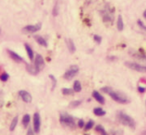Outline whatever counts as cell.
Listing matches in <instances>:
<instances>
[{"instance_id":"1","label":"cell","mask_w":146,"mask_h":135,"mask_svg":"<svg viewBox=\"0 0 146 135\" xmlns=\"http://www.w3.org/2000/svg\"><path fill=\"white\" fill-rule=\"evenodd\" d=\"M101 91L105 94H108L114 101H116L117 103H120V104H126V103L129 102V99L123 94V93L117 92V91H114L111 87L109 86H105L102 87Z\"/></svg>"},{"instance_id":"2","label":"cell","mask_w":146,"mask_h":135,"mask_svg":"<svg viewBox=\"0 0 146 135\" xmlns=\"http://www.w3.org/2000/svg\"><path fill=\"white\" fill-rule=\"evenodd\" d=\"M59 121H60V124L62 126L70 127V128H75L76 127L75 120L68 113H61L60 117H59Z\"/></svg>"},{"instance_id":"3","label":"cell","mask_w":146,"mask_h":135,"mask_svg":"<svg viewBox=\"0 0 146 135\" xmlns=\"http://www.w3.org/2000/svg\"><path fill=\"white\" fill-rule=\"evenodd\" d=\"M118 118H119V121L121 122V124H123L124 126L130 127V128H132V129L135 128V126H136L135 120H134L131 116L125 114L124 112H119Z\"/></svg>"},{"instance_id":"4","label":"cell","mask_w":146,"mask_h":135,"mask_svg":"<svg viewBox=\"0 0 146 135\" xmlns=\"http://www.w3.org/2000/svg\"><path fill=\"white\" fill-rule=\"evenodd\" d=\"M125 65L130 68L131 70L137 71V72H141V73H146V65H142L139 64L137 62H125Z\"/></svg>"},{"instance_id":"5","label":"cell","mask_w":146,"mask_h":135,"mask_svg":"<svg viewBox=\"0 0 146 135\" xmlns=\"http://www.w3.org/2000/svg\"><path fill=\"white\" fill-rule=\"evenodd\" d=\"M78 71H79V68H78L77 65H72V66H70V68L64 73L63 78L66 79V80H70V79H72L73 77H75L76 75H77Z\"/></svg>"},{"instance_id":"6","label":"cell","mask_w":146,"mask_h":135,"mask_svg":"<svg viewBox=\"0 0 146 135\" xmlns=\"http://www.w3.org/2000/svg\"><path fill=\"white\" fill-rule=\"evenodd\" d=\"M40 127H41V118L40 114L38 112H35L33 114V130L35 133L40 132Z\"/></svg>"},{"instance_id":"7","label":"cell","mask_w":146,"mask_h":135,"mask_svg":"<svg viewBox=\"0 0 146 135\" xmlns=\"http://www.w3.org/2000/svg\"><path fill=\"white\" fill-rule=\"evenodd\" d=\"M34 65L35 67H36V69L38 71L42 70L43 68H44L45 66V61L44 59H43V57L41 56L40 54H37L36 56L34 57Z\"/></svg>"},{"instance_id":"8","label":"cell","mask_w":146,"mask_h":135,"mask_svg":"<svg viewBox=\"0 0 146 135\" xmlns=\"http://www.w3.org/2000/svg\"><path fill=\"white\" fill-rule=\"evenodd\" d=\"M41 26H42L41 23H37V24H34V25H27V26L23 27L22 31L25 33H35L40 30Z\"/></svg>"},{"instance_id":"9","label":"cell","mask_w":146,"mask_h":135,"mask_svg":"<svg viewBox=\"0 0 146 135\" xmlns=\"http://www.w3.org/2000/svg\"><path fill=\"white\" fill-rule=\"evenodd\" d=\"M18 95H19V97H20V98L22 99V100L24 101L25 103H30L31 101H32V96H31V94L28 92V91L20 90L18 92Z\"/></svg>"},{"instance_id":"10","label":"cell","mask_w":146,"mask_h":135,"mask_svg":"<svg viewBox=\"0 0 146 135\" xmlns=\"http://www.w3.org/2000/svg\"><path fill=\"white\" fill-rule=\"evenodd\" d=\"M112 13H113V10H109V9H104L103 11H101V15L104 22H111L113 19Z\"/></svg>"},{"instance_id":"11","label":"cell","mask_w":146,"mask_h":135,"mask_svg":"<svg viewBox=\"0 0 146 135\" xmlns=\"http://www.w3.org/2000/svg\"><path fill=\"white\" fill-rule=\"evenodd\" d=\"M7 53H8L9 57H10L13 61H15V62H17V63L23 62V58L19 54H17L16 52H14V51H12V50H9L8 49V50H7Z\"/></svg>"},{"instance_id":"12","label":"cell","mask_w":146,"mask_h":135,"mask_svg":"<svg viewBox=\"0 0 146 135\" xmlns=\"http://www.w3.org/2000/svg\"><path fill=\"white\" fill-rule=\"evenodd\" d=\"M92 96H93V98L95 99L98 103H100V104H104V103H105V98H104V96L102 94H100L98 91H96V90L93 91V92H92Z\"/></svg>"},{"instance_id":"13","label":"cell","mask_w":146,"mask_h":135,"mask_svg":"<svg viewBox=\"0 0 146 135\" xmlns=\"http://www.w3.org/2000/svg\"><path fill=\"white\" fill-rule=\"evenodd\" d=\"M24 47H25V50H26L27 52V55H28L29 59H30V61H34V52H33V49L31 48V46L29 44H27V43H25L24 44Z\"/></svg>"},{"instance_id":"14","label":"cell","mask_w":146,"mask_h":135,"mask_svg":"<svg viewBox=\"0 0 146 135\" xmlns=\"http://www.w3.org/2000/svg\"><path fill=\"white\" fill-rule=\"evenodd\" d=\"M132 55H133V57H135V58L139 59V60H142V61H145V62H146V55H145V53L143 52V50H142V49H140L138 52L133 53Z\"/></svg>"},{"instance_id":"15","label":"cell","mask_w":146,"mask_h":135,"mask_svg":"<svg viewBox=\"0 0 146 135\" xmlns=\"http://www.w3.org/2000/svg\"><path fill=\"white\" fill-rule=\"evenodd\" d=\"M34 39L39 45H41V46H43V47H47V41L45 40L42 36H40V35H35Z\"/></svg>"},{"instance_id":"16","label":"cell","mask_w":146,"mask_h":135,"mask_svg":"<svg viewBox=\"0 0 146 135\" xmlns=\"http://www.w3.org/2000/svg\"><path fill=\"white\" fill-rule=\"evenodd\" d=\"M66 44H67V47H68L69 51H70L71 53H74L76 51V47H75V44H74V42H73V40H71V39H67L66 40Z\"/></svg>"},{"instance_id":"17","label":"cell","mask_w":146,"mask_h":135,"mask_svg":"<svg viewBox=\"0 0 146 135\" xmlns=\"http://www.w3.org/2000/svg\"><path fill=\"white\" fill-rule=\"evenodd\" d=\"M93 113L94 115H96V116H104V115L106 114L105 110L104 109H102L101 107H96V108L93 109Z\"/></svg>"},{"instance_id":"18","label":"cell","mask_w":146,"mask_h":135,"mask_svg":"<svg viewBox=\"0 0 146 135\" xmlns=\"http://www.w3.org/2000/svg\"><path fill=\"white\" fill-rule=\"evenodd\" d=\"M26 68H27V71H28L30 74H33V75H36L37 73L39 72L38 70L36 69V67L34 66V65H30V64H27L26 65Z\"/></svg>"},{"instance_id":"19","label":"cell","mask_w":146,"mask_h":135,"mask_svg":"<svg viewBox=\"0 0 146 135\" xmlns=\"http://www.w3.org/2000/svg\"><path fill=\"white\" fill-rule=\"evenodd\" d=\"M17 124H18V117L15 116L14 118L12 119V121H11V124H10V126H9V130L14 131L17 126Z\"/></svg>"},{"instance_id":"20","label":"cell","mask_w":146,"mask_h":135,"mask_svg":"<svg viewBox=\"0 0 146 135\" xmlns=\"http://www.w3.org/2000/svg\"><path fill=\"white\" fill-rule=\"evenodd\" d=\"M30 120H31L30 115L25 114L24 116H23V118H22V125L24 127H27L29 125V123H30Z\"/></svg>"},{"instance_id":"21","label":"cell","mask_w":146,"mask_h":135,"mask_svg":"<svg viewBox=\"0 0 146 135\" xmlns=\"http://www.w3.org/2000/svg\"><path fill=\"white\" fill-rule=\"evenodd\" d=\"M73 90H74V92H80L82 89V86H81V83L79 82L78 80L74 81V83H73Z\"/></svg>"},{"instance_id":"22","label":"cell","mask_w":146,"mask_h":135,"mask_svg":"<svg viewBox=\"0 0 146 135\" xmlns=\"http://www.w3.org/2000/svg\"><path fill=\"white\" fill-rule=\"evenodd\" d=\"M124 28V23H123V19H122V16L119 15L117 18V29L119 31H122Z\"/></svg>"},{"instance_id":"23","label":"cell","mask_w":146,"mask_h":135,"mask_svg":"<svg viewBox=\"0 0 146 135\" xmlns=\"http://www.w3.org/2000/svg\"><path fill=\"white\" fill-rule=\"evenodd\" d=\"M95 130H96V132L100 133L101 135H109L105 131V129L103 128V126H101V125H97V126H95Z\"/></svg>"},{"instance_id":"24","label":"cell","mask_w":146,"mask_h":135,"mask_svg":"<svg viewBox=\"0 0 146 135\" xmlns=\"http://www.w3.org/2000/svg\"><path fill=\"white\" fill-rule=\"evenodd\" d=\"M94 126H95V123H94V121L93 120H89L87 123H85V126H84V130L88 131V130H90L91 128H93Z\"/></svg>"},{"instance_id":"25","label":"cell","mask_w":146,"mask_h":135,"mask_svg":"<svg viewBox=\"0 0 146 135\" xmlns=\"http://www.w3.org/2000/svg\"><path fill=\"white\" fill-rule=\"evenodd\" d=\"M61 92H62L63 95H72L74 90L71 88H63L62 90H61Z\"/></svg>"},{"instance_id":"26","label":"cell","mask_w":146,"mask_h":135,"mask_svg":"<svg viewBox=\"0 0 146 135\" xmlns=\"http://www.w3.org/2000/svg\"><path fill=\"white\" fill-rule=\"evenodd\" d=\"M82 101L81 100H75V101H72V102L69 104V107L71 108H75V107H78L79 105H81Z\"/></svg>"},{"instance_id":"27","label":"cell","mask_w":146,"mask_h":135,"mask_svg":"<svg viewBox=\"0 0 146 135\" xmlns=\"http://www.w3.org/2000/svg\"><path fill=\"white\" fill-rule=\"evenodd\" d=\"M9 79V74L6 72H3L1 73V75H0V80L3 81V82H5V81H7Z\"/></svg>"},{"instance_id":"28","label":"cell","mask_w":146,"mask_h":135,"mask_svg":"<svg viewBox=\"0 0 146 135\" xmlns=\"http://www.w3.org/2000/svg\"><path fill=\"white\" fill-rule=\"evenodd\" d=\"M49 78L51 79V81H52V90L55 88V86H56V83H57V81H56V78H55L54 76H53L52 74H50L49 75Z\"/></svg>"},{"instance_id":"29","label":"cell","mask_w":146,"mask_h":135,"mask_svg":"<svg viewBox=\"0 0 146 135\" xmlns=\"http://www.w3.org/2000/svg\"><path fill=\"white\" fill-rule=\"evenodd\" d=\"M77 126L79 127V128H84V126H85V122H84L83 119H79V120H78Z\"/></svg>"},{"instance_id":"30","label":"cell","mask_w":146,"mask_h":135,"mask_svg":"<svg viewBox=\"0 0 146 135\" xmlns=\"http://www.w3.org/2000/svg\"><path fill=\"white\" fill-rule=\"evenodd\" d=\"M4 104V97H3V92L0 90V108Z\"/></svg>"},{"instance_id":"31","label":"cell","mask_w":146,"mask_h":135,"mask_svg":"<svg viewBox=\"0 0 146 135\" xmlns=\"http://www.w3.org/2000/svg\"><path fill=\"white\" fill-rule=\"evenodd\" d=\"M93 38H94V41H95L96 43H98V44H100V43H101L102 38L99 36V35H94V36H93Z\"/></svg>"},{"instance_id":"32","label":"cell","mask_w":146,"mask_h":135,"mask_svg":"<svg viewBox=\"0 0 146 135\" xmlns=\"http://www.w3.org/2000/svg\"><path fill=\"white\" fill-rule=\"evenodd\" d=\"M137 24L139 25L140 28H142L143 30H145V31H146V26H145V24H144V23L142 22L141 20H137Z\"/></svg>"},{"instance_id":"33","label":"cell","mask_w":146,"mask_h":135,"mask_svg":"<svg viewBox=\"0 0 146 135\" xmlns=\"http://www.w3.org/2000/svg\"><path fill=\"white\" fill-rule=\"evenodd\" d=\"M137 90L139 93H144L146 91V87H143V86H137Z\"/></svg>"},{"instance_id":"34","label":"cell","mask_w":146,"mask_h":135,"mask_svg":"<svg viewBox=\"0 0 146 135\" xmlns=\"http://www.w3.org/2000/svg\"><path fill=\"white\" fill-rule=\"evenodd\" d=\"M58 14V5H55L54 8H53V16H56Z\"/></svg>"},{"instance_id":"35","label":"cell","mask_w":146,"mask_h":135,"mask_svg":"<svg viewBox=\"0 0 146 135\" xmlns=\"http://www.w3.org/2000/svg\"><path fill=\"white\" fill-rule=\"evenodd\" d=\"M34 130H33V129H28V131H27V134L26 135H34Z\"/></svg>"},{"instance_id":"36","label":"cell","mask_w":146,"mask_h":135,"mask_svg":"<svg viewBox=\"0 0 146 135\" xmlns=\"http://www.w3.org/2000/svg\"><path fill=\"white\" fill-rule=\"evenodd\" d=\"M141 135H146V130L142 131V132H141Z\"/></svg>"},{"instance_id":"37","label":"cell","mask_w":146,"mask_h":135,"mask_svg":"<svg viewBox=\"0 0 146 135\" xmlns=\"http://www.w3.org/2000/svg\"><path fill=\"white\" fill-rule=\"evenodd\" d=\"M143 16H144V17H145V18H146V10H145V11H144V12H143Z\"/></svg>"},{"instance_id":"38","label":"cell","mask_w":146,"mask_h":135,"mask_svg":"<svg viewBox=\"0 0 146 135\" xmlns=\"http://www.w3.org/2000/svg\"><path fill=\"white\" fill-rule=\"evenodd\" d=\"M145 104H146V101H145Z\"/></svg>"}]
</instances>
